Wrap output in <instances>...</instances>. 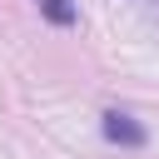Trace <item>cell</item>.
<instances>
[{
	"label": "cell",
	"instance_id": "obj_2",
	"mask_svg": "<svg viewBox=\"0 0 159 159\" xmlns=\"http://www.w3.org/2000/svg\"><path fill=\"white\" fill-rule=\"evenodd\" d=\"M40 10H45L55 25H75V5H70V0H40Z\"/></svg>",
	"mask_w": 159,
	"mask_h": 159
},
{
	"label": "cell",
	"instance_id": "obj_1",
	"mask_svg": "<svg viewBox=\"0 0 159 159\" xmlns=\"http://www.w3.org/2000/svg\"><path fill=\"white\" fill-rule=\"evenodd\" d=\"M104 134H109L114 144H124V149H139V144H144V129H139L129 114H119V109L104 114Z\"/></svg>",
	"mask_w": 159,
	"mask_h": 159
}]
</instances>
